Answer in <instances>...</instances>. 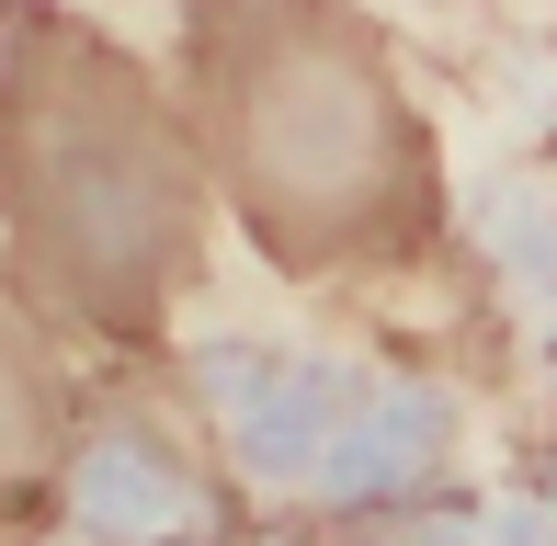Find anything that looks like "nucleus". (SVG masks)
Wrapping results in <instances>:
<instances>
[{
    "mask_svg": "<svg viewBox=\"0 0 557 546\" xmlns=\"http://www.w3.org/2000/svg\"><path fill=\"white\" fill-rule=\"evenodd\" d=\"M194 126L285 262H352L433 216L421 126L342 0H216L194 23Z\"/></svg>",
    "mask_w": 557,
    "mask_h": 546,
    "instance_id": "f257e3e1",
    "label": "nucleus"
},
{
    "mask_svg": "<svg viewBox=\"0 0 557 546\" xmlns=\"http://www.w3.org/2000/svg\"><path fill=\"white\" fill-rule=\"evenodd\" d=\"M23 239L35 262H69L58 285L91 319L148 308L171 262L194 251V183H183V137H171L160 91L114 58L103 35L69 23H23Z\"/></svg>",
    "mask_w": 557,
    "mask_h": 546,
    "instance_id": "f03ea898",
    "label": "nucleus"
}]
</instances>
